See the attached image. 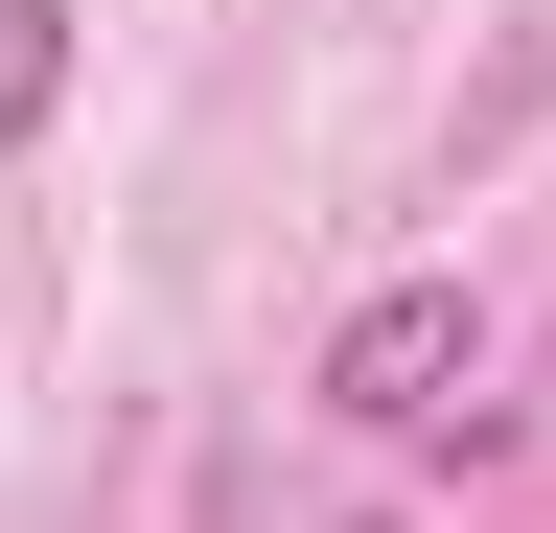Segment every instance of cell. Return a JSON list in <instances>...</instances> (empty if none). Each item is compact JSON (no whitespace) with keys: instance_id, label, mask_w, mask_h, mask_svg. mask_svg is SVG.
Returning <instances> with one entry per match:
<instances>
[{"instance_id":"1","label":"cell","mask_w":556,"mask_h":533,"mask_svg":"<svg viewBox=\"0 0 556 533\" xmlns=\"http://www.w3.org/2000/svg\"><path fill=\"white\" fill-rule=\"evenodd\" d=\"M464 371H486V302H464V279H394V302L325 325V418H371V441L464 418Z\"/></svg>"},{"instance_id":"2","label":"cell","mask_w":556,"mask_h":533,"mask_svg":"<svg viewBox=\"0 0 556 533\" xmlns=\"http://www.w3.org/2000/svg\"><path fill=\"white\" fill-rule=\"evenodd\" d=\"M70 116V0H0V140H47Z\"/></svg>"}]
</instances>
